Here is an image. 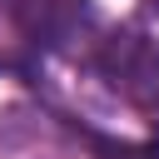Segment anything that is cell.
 Masks as SVG:
<instances>
[{"label":"cell","instance_id":"obj_1","mask_svg":"<svg viewBox=\"0 0 159 159\" xmlns=\"http://www.w3.org/2000/svg\"><path fill=\"white\" fill-rule=\"evenodd\" d=\"M94 70L109 80V89L134 104L144 119L159 124V40L144 30H109L94 45Z\"/></svg>","mask_w":159,"mask_h":159},{"label":"cell","instance_id":"obj_2","mask_svg":"<svg viewBox=\"0 0 159 159\" xmlns=\"http://www.w3.org/2000/svg\"><path fill=\"white\" fill-rule=\"evenodd\" d=\"M94 149L104 154V159H159V149L154 144H114V139H94Z\"/></svg>","mask_w":159,"mask_h":159}]
</instances>
